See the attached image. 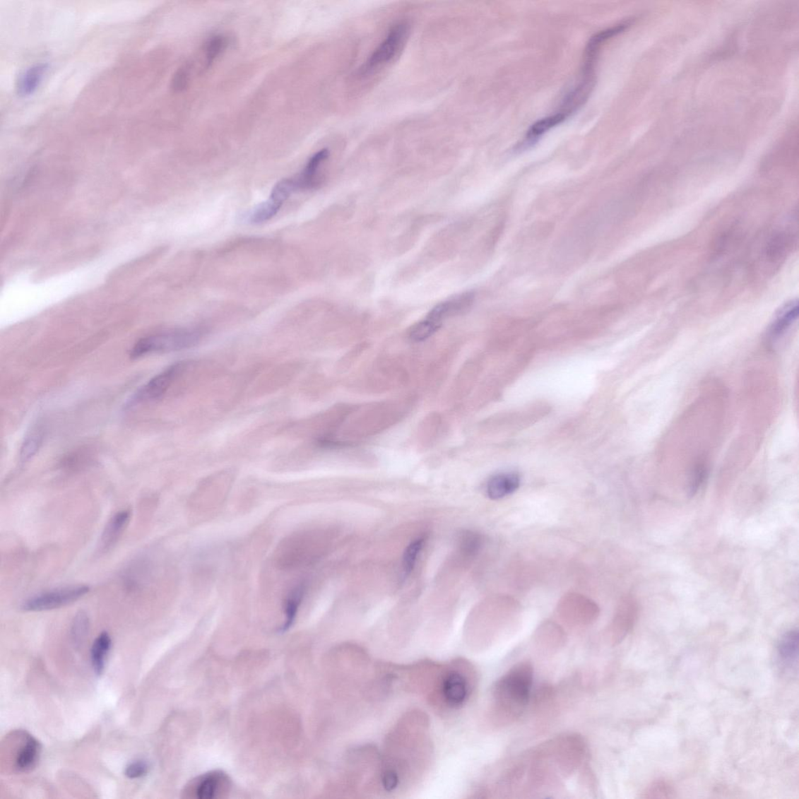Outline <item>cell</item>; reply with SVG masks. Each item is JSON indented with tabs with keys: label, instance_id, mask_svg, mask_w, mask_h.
Listing matches in <instances>:
<instances>
[{
	"label": "cell",
	"instance_id": "obj_1",
	"mask_svg": "<svg viewBox=\"0 0 799 799\" xmlns=\"http://www.w3.org/2000/svg\"><path fill=\"white\" fill-rule=\"evenodd\" d=\"M533 669L526 663L518 664L497 682L495 694L500 705L515 712L528 703L533 686Z\"/></svg>",
	"mask_w": 799,
	"mask_h": 799
},
{
	"label": "cell",
	"instance_id": "obj_2",
	"mask_svg": "<svg viewBox=\"0 0 799 799\" xmlns=\"http://www.w3.org/2000/svg\"><path fill=\"white\" fill-rule=\"evenodd\" d=\"M201 338L198 330H180L161 333L141 338L131 350V358H139L153 353L176 352L192 348Z\"/></svg>",
	"mask_w": 799,
	"mask_h": 799
},
{
	"label": "cell",
	"instance_id": "obj_3",
	"mask_svg": "<svg viewBox=\"0 0 799 799\" xmlns=\"http://www.w3.org/2000/svg\"><path fill=\"white\" fill-rule=\"evenodd\" d=\"M410 34L408 22L395 24L388 32L386 38L373 51L362 69L364 73L371 72L380 66L391 63L404 49Z\"/></svg>",
	"mask_w": 799,
	"mask_h": 799
},
{
	"label": "cell",
	"instance_id": "obj_4",
	"mask_svg": "<svg viewBox=\"0 0 799 799\" xmlns=\"http://www.w3.org/2000/svg\"><path fill=\"white\" fill-rule=\"evenodd\" d=\"M90 591L87 586H71L51 590L25 601L22 609L40 612L54 610L78 601Z\"/></svg>",
	"mask_w": 799,
	"mask_h": 799
},
{
	"label": "cell",
	"instance_id": "obj_5",
	"mask_svg": "<svg viewBox=\"0 0 799 799\" xmlns=\"http://www.w3.org/2000/svg\"><path fill=\"white\" fill-rule=\"evenodd\" d=\"M185 362H177L163 370L133 395L126 404V408H132L148 401L158 400L166 393L173 381L188 367Z\"/></svg>",
	"mask_w": 799,
	"mask_h": 799
},
{
	"label": "cell",
	"instance_id": "obj_6",
	"mask_svg": "<svg viewBox=\"0 0 799 799\" xmlns=\"http://www.w3.org/2000/svg\"><path fill=\"white\" fill-rule=\"evenodd\" d=\"M230 787L231 782L227 774L221 771H215L192 781L186 787L184 794L199 799L220 798L229 793Z\"/></svg>",
	"mask_w": 799,
	"mask_h": 799
},
{
	"label": "cell",
	"instance_id": "obj_7",
	"mask_svg": "<svg viewBox=\"0 0 799 799\" xmlns=\"http://www.w3.org/2000/svg\"><path fill=\"white\" fill-rule=\"evenodd\" d=\"M41 744L25 731H20V742L15 755L14 768L19 772H29L38 764Z\"/></svg>",
	"mask_w": 799,
	"mask_h": 799
},
{
	"label": "cell",
	"instance_id": "obj_8",
	"mask_svg": "<svg viewBox=\"0 0 799 799\" xmlns=\"http://www.w3.org/2000/svg\"><path fill=\"white\" fill-rule=\"evenodd\" d=\"M475 297V293L472 291L454 297L451 300L436 305L430 312L427 318L442 326L446 319L461 314V313L466 312L471 308Z\"/></svg>",
	"mask_w": 799,
	"mask_h": 799
},
{
	"label": "cell",
	"instance_id": "obj_9",
	"mask_svg": "<svg viewBox=\"0 0 799 799\" xmlns=\"http://www.w3.org/2000/svg\"><path fill=\"white\" fill-rule=\"evenodd\" d=\"M330 156L328 148L321 149L320 151L313 155L307 164H306L302 174L295 180L298 190H309L316 189L322 183V177L319 175V169L324 162Z\"/></svg>",
	"mask_w": 799,
	"mask_h": 799
},
{
	"label": "cell",
	"instance_id": "obj_10",
	"mask_svg": "<svg viewBox=\"0 0 799 799\" xmlns=\"http://www.w3.org/2000/svg\"><path fill=\"white\" fill-rule=\"evenodd\" d=\"M442 693L450 706L458 707L464 704L468 696L467 679L458 672H451L444 679Z\"/></svg>",
	"mask_w": 799,
	"mask_h": 799
},
{
	"label": "cell",
	"instance_id": "obj_11",
	"mask_svg": "<svg viewBox=\"0 0 799 799\" xmlns=\"http://www.w3.org/2000/svg\"><path fill=\"white\" fill-rule=\"evenodd\" d=\"M799 634L798 630H791L781 637L778 646L779 662L781 668L787 672H797L798 667Z\"/></svg>",
	"mask_w": 799,
	"mask_h": 799
},
{
	"label": "cell",
	"instance_id": "obj_12",
	"mask_svg": "<svg viewBox=\"0 0 799 799\" xmlns=\"http://www.w3.org/2000/svg\"><path fill=\"white\" fill-rule=\"evenodd\" d=\"M130 519V511H119L114 515L102 533L100 542L101 551H108L115 546L126 527L128 526Z\"/></svg>",
	"mask_w": 799,
	"mask_h": 799
},
{
	"label": "cell",
	"instance_id": "obj_13",
	"mask_svg": "<svg viewBox=\"0 0 799 799\" xmlns=\"http://www.w3.org/2000/svg\"><path fill=\"white\" fill-rule=\"evenodd\" d=\"M520 477L515 473H504L492 476L487 487L488 497L499 499L513 494L520 485Z\"/></svg>",
	"mask_w": 799,
	"mask_h": 799
},
{
	"label": "cell",
	"instance_id": "obj_14",
	"mask_svg": "<svg viewBox=\"0 0 799 799\" xmlns=\"http://www.w3.org/2000/svg\"><path fill=\"white\" fill-rule=\"evenodd\" d=\"M305 591L306 586L304 582H300V584H296L290 589L285 601H283V609H285V612L286 621L281 627V632H285L289 629L291 625L295 622L297 610L300 608L302 602Z\"/></svg>",
	"mask_w": 799,
	"mask_h": 799
},
{
	"label": "cell",
	"instance_id": "obj_15",
	"mask_svg": "<svg viewBox=\"0 0 799 799\" xmlns=\"http://www.w3.org/2000/svg\"><path fill=\"white\" fill-rule=\"evenodd\" d=\"M567 118L564 114L557 112L555 114L539 119L530 126L521 146H528L534 144L545 133L564 122Z\"/></svg>",
	"mask_w": 799,
	"mask_h": 799
},
{
	"label": "cell",
	"instance_id": "obj_16",
	"mask_svg": "<svg viewBox=\"0 0 799 799\" xmlns=\"http://www.w3.org/2000/svg\"><path fill=\"white\" fill-rule=\"evenodd\" d=\"M111 646L112 639L107 632H102L94 641L91 649V661L96 675H101L105 670L107 657Z\"/></svg>",
	"mask_w": 799,
	"mask_h": 799
},
{
	"label": "cell",
	"instance_id": "obj_17",
	"mask_svg": "<svg viewBox=\"0 0 799 799\" xmlns=\"http://www.w3.org/2000/svg\"><path fill=\"white\" fill-rule=\"evenodd\" d=\"M47 69V65L44 64H36L29 67V69L22 74L18 81V91L19 95L28 96L33 94L41 84Z\"/></svg>",
	"mask_w": 799,
	"mask_h": 799
},
{
	"label": "cell",
	"instance_id": "obj_18",
	"mask_svg": "<svg viewBox=\"0 0 799 799\" xmlns=\"http://www.w3.org/2000/svg\"><path fill=\"white\" fill-rule=\"evenodd\" d=\"M798 315V303H791L783 309L772 325L770 331V338L772 341L778 340L785 333L788 329L797 319Z\"/></svg>",
	"mask_w": 799,
	"mask_h": 799
},
{
	"label": "cell",
	"instance_id": "obj_19",
	"mask_svg": "<svg viewBox=\"0 0 799 799\" xmlns=\"http://www.w3.org/2000/svg\"><path fill=\"white\" fill-rule=\"evenodd\" d=\"M43 437V429L40 427L34 428L32 431L28 433L20 448V458L21 461H27L34 456L42 444Z\"/></svg>",
	"mask_w": 799,
	"mask_h": 799
},
{
	"label": "cell",
	"instance_id": "obj_20",
	"mask_svg": "<svg viewBox=\"0 0 799 799\" xmlns=\"http://www.w3.org/2000/svg\"><path fill=\"white\" fill-rule=\"evenodd\" d=\"M281 207L271 199H268L264 203H260L253 208L249 215V220L255 224L270 220L278 214Z\"/></svg>",
	"mask_w": 799,
	"mask_h": 799
},
{
	"label": "cell",
	"instance_id": "obj_21",
	"mask_svg": "<svg viewBox=\"0 0 799 799\" xmlns=\"http://www.w3.org/2000/svg\"><path fill=\"white\" fill-rule=\"evenodd\" d=\"M229 45L227 37L224 35H215L208 40L206 45V69L211 67L216 59L223 51H225Z\"/></svg>",
	"mask_w": 799,
	"mask_h": 799
},
{
	"label": "cell",
	"instance_id": "obj_22",
	"mask_svg": "<svg viewBox=\"0 0 799 799\" xmlns=\"http://www.w3.org/2000/svg\"><path fill=\"white\" fill-rule=\"evenodd\" d=\"M439 326L427 318L417 323L409 331V338L413 342H422L431 337L439 330Z\"/></svg>",
	"mask_w": 799,
	"mask_h": 799
},
{
	"label": "cell",
	"instance_id": "obj_23",
	"mask_svg": "<svg viewBox=\"0 0 799 799\" xmlns=\"http://www.w3.org/2000/svg\"><path fill=\"white\" fill-rule=\"evenodd\" d=\"M483 546V538L477 533L466 531L463 533L460 539V548L463 555L466 557H474L480 552Z\"/></svg>",
	"mask_w": 799,
	"mask_h": 799
},
{
	"label": "cell",
	"instance_id": "obj_24",
	"mask_svg": "<svg viewBox=\"0 0 799 799\" xmlns=\"http://www.w3.org/2000/svg\"><path fill=\"white\" fill-rule=\"evenodd\" d=\"M89 628H90V620H89L88 615L83 610L79 611L74 617L71 627V636L73 641L77 644L83 641L87 637Z\"/></svg>",
	"mask_w": 799,
	"mask_h": 799
},
{
	"label": "cell",
	"instance_id": "obj_25",
	"mask_svg": "<svg viewBox=\"0 0 799 799\" xmlns=\"http://www.w3.org/2000/svg\"><path fill=\"white\" fill-rule=\"evenodd\" d=\"M675 791L670 783L663 779L654 781L644 793V798H672L675 797Z\"/></svg>",
	"mask_w": 799,
	"mask_h": 799
},
{
	"label": "cell",
	"instance_id": "obj_26",
	"mask_svg": "<svg viewBox=\"0 0 799 799\" xmlns=\"http://www.w3.org/2000/svg\"><path fill=\"white\" fill-rule=\"evenodd\" d=\"M423 539H418L408 545L403 557V570L405 576H408L414 569L417 557L419 556L423 547Z\"/></svg>",
	"mask_w": 799,
	"mask_h": 799
},
{
	"label": "cell",
	"instance_id": "obj_27",
	"mask_svg": "<svg viewBox=\"0 0 799 799\" xmlns=\"http://www.w3.org/2000/svg\"><path fill=\"white\" fill-rule=\"evenodd\" d=\"M190 79V66L184 65L179 69L171 82V88L174 92L180 93L188 87Z\"/></svg>",
	"mask_w": 799,
	"mask_h": 799
},
{
	"label": "cell",
	"instance_id": "obj_28",
	"mask_svg": "<svg viewBox=\"0 0 799 799\" xmlns=\"http://www.w3.org/2000/svg\"><path fill=\"white\" fill-rule=\"evenodd\" d=\"M148 769L149 767L147 762L139 759L134 761L126 766L124 774L130 779H140L148 774Z\"/></svg>",
	"mask_w": 799,
	"mask_h": 799
},
{
	"label": "cell",
	"instance_id": "obj_29",
	"mask_svg": "<svg viewBox=\"0 0 799 799\" xmlns=\"http://www.w3.org/2000/svg\"><path fill=\"white\" fill-rule=\"evenodd\" d=\"M706 476V468L704 465H699L694 468L691 476L689 484V495L693 496L704 483Z\"/></svg>",
	"mask_w": 799,
	"mask_h": 799
},
{
	"label": "cell",
	"instance_id": "obj_30",
	"mask_svg": "<svg viewBox=\"0 0 799 799\" xmlns=\"http://www.w3.org/2000/svg\"><path fill=\"white\" fill-rule=\"evenodd\" d=\"M382 783L384 788L386 791H391L394 790L398 787L399 783L398 774L392 770L386 771L383 775Z\"/></svg>",
	"mask_w": 799,
	"mask_h": 799
}]
</instances>
